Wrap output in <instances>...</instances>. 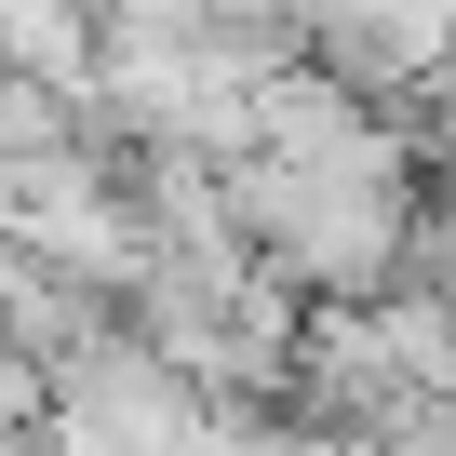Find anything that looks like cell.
<instances>
[{
	"label": "cell",
	"mask_w": 456,
	"mask_h": 456,
	"mask_svg": "<svg viewBox=\"0 0 456 456\" xmlns=\"http://www.w3.org/2000/svg\"><path fill=\"white\" fill-rule=\"evenodd\" d=\"M228 215L309 309H362V296L416 282V242H429L416 175H322V161H269V148L228 161Z\"/></svg>",
	"instance_id": "cell-1"
},
{
	"label": "cell",
	"mask_w": 456,
	"mask_h": 456,
	"mask_svg": "<svg viewBox=\"0 0 456 456\" xmlns=\"http://www.w3.org/2000/svg\"><path fill=\"white\" fill-rule=\"evenodd\" d=\"M0 242H28L54 269H81L94 296L148 282V215H134V161L121 148H41V161H0Z\"/></svg>",
	"instance_id": "cell-2"
},
{
	"label": "cell",
	"mask_w": 456,
	"mask_h": 456,
	"mask_svg": "<svg viewBox=\"0 0 456 456\" xmlns=\"http://www.w3.org/2000/svg\"><path fill=\"white\" fill-rule=\"evenodd\" d=\"M54 456H215V429H228V403H201L134 322L121 336H94L68 376H54Z\"/></svg>",
	"instance_id": "cell-3"
},
{
	"label": "cell",
	"mask_w": 456,
	"mask_h": 456,
	"mask_svg": "<svg viewBox=\"0 0 456 456\" xmlns=\"http://www.w3.org/2000/svg\"><path fill=\"white\" fill-rule=\"evenodd\" d=\"M0 336H14L41 376H68L94 336H121V296H94L81 269H54V256H28V242H0Z\"/></svg>",
	"instance_id": "cell-4"
},
{
	"label": "cell",
	"mask_w": 456,
	"mask_h": 456,
	"mask_svg": "<svg viewBox=\"0 0 456 456\" xmlns=\"http://www.w3.org/2000/svg\"><path fill=\"white\" fill-rule=\"evenodd\" d=\"M362 336L389 349L403 389H429V403L456 389V296H443V282H389V296H362Z\"/></svg>",
	"instance_id": "cell-5"
},
{
	"label": "cell",
	"mask_w": 456,
	"mask_h": 456,
	"mask_svg": "<svg viewBox=\"0 0 456 456\" xmlns=\"http://www.w3.org/2000/svg\"><path fill=\"white\" fill-rule=\"evenodd\" d=\"M94 108L81 81H41V68H0V161H41V148H81Z\"/></svg>",
	"instance_id": "cell-6"
},
{
	"label": "cell",
	"mask_w": 456,
	"mask_h": 456,
	"mask_svg": "<svg viewBox=\"0 0 456 456\" xmlns=\"http://www.w3.org/2000/svg\"><path fill=\"white\" fill-rule=\"evenodd\" d=\"M228 0H94V41H215Z\"/></svg>",
	"instance_id": "cell-7"
},
{
	"label": "cell",
	"mask_w": 456,
	"mask_h": 456,
	"mask_svg": "<svg viewBox=\"0 0 456 456\" xmlns=\"http://www.w3.org/2000/svg\"><path fill=\"white\" fill-rule=\"evenodd\" d=\"M416 282H443V296H456V188L429 201V242H416Z\"/></svg>",
	"instance_id": "cell-8"
},
{
	"label": "cell",
	"mask_w": 456,
	"mask_h": 456,
	"mask_svg": "<svg viewBox=\"0 0 456 456\" xmlns=\"http://www.w3.org/2000/svg\"><path fill=\"white\" fill-rule=\"evenodd\" d=\"M68 14H94V0H68Z\"/></svg>",
	"instance_id": "cell-9"
}]
</instances>
